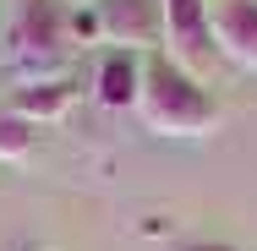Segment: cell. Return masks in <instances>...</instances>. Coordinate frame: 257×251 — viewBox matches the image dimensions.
I'll list each match as a JSON object with an SVG mask.
<instances>
[{"label": "cell", "instance_id": "cell-1", "mask_svg": "<svg viewBox=\"0 0 257 251\" xmlns=\"http://www.w3.org/2000/svg\"><path fill=\"white\" fill-rule=\"evenodd\" d=\"M143 126L159 137H208L219 126V104L203 93V82L175 66L170 55H154L143 71V99H137Z\"/></svg>", "mask_w": 257, "mask_h": 251}, {"label": "cell", "instance_id": "cell-2", "mask_svg": "<svg viewBox=\"0 0 257 251\" xmlns=\"http://www.w3.org/2000/svg\"><path fill=\"white\" fill-rule=\"evenodd\" d=\"M0 50L11 60V71L22 82H44V77H66V55H71V17L60 0H17L11 22L0 33Z\"/></svg>", "mask_w": 257, "mask_h": 251}, {"label": "cell", "instance_id": "cell-3", "mask_svg": "<svg viewBox=\"0 0 257 251\" xmlns=\"http://www.w3.org/2000/svg\"><path fill=\"white\" fill-rule=\"evenodd\" d=\"M159 17H164V50L175 66L197 71L213 55V11L208 0H159Z\"/></svg>", "mask_w": 257, "mask_h": 251}, {"label": "cell", "instance_id": "cell-4", "mask_svg": "<svg viewBox=\"0 0 257 251\" xmlns=\"http://www.w3.org/2000/svg\"><path fill=\"white\" fill-rule=\"evenodd\" d=\"M99 11V33L104 44L115 50H154L164 39V17H159V0H93Z\"/></svg>", "mask_w": 257, "mask_h": 251}, {"label": "cell", "instance_id": "cell-5", "mask_svg": "<svg viewBox=\"0 0 257 251\" xmlns=\"http://www.w3.org/2000/svg\"><path fill=\"white\" fill-rule=\"evenodd\" d=\"M213 50L257 71V0H224L213 11Z\"/></svg>", "mask_w": 257, "mask_h": 251}, {"label": "cell", "instance_id": "cell-6", "mask_svg": "<svg viewBox=\"0 0 257 251\" xmlns=\"http://www.w3.org/2000/svg\"><path fill=\"white\" fill-rule=\"evenodd\" d=\"M143 60L132 50H109L99 60V71H93V93H99L104 109H137V99H143Z\"/></svg>", "mask_w": 257, "mask_h": 251}, {"label": "cell", "instance_id": "cell-7", "mask_svg": "<svg viewBox=\"0 0 257 251\" xmlns=\"http://www.w3.org/2000/svg\"><path fill=\"white\" fill-rule=\"evenodd\" d=\"M71 104H77V82L71 77H44V82H22L11 93V115H22L28 126H44V120H60Z\"/></svg>", "mask_w": 257, "mask_h": 251}, {"label": "cell", "instance_id": "cell-8", "mask_svg": "<svg viewBox=\"0 0 257 251\" xmlns=\"http://www.w3.org/2000/svg\"><path fill=\"white\" fill-rule=\"evenodd\" d=\"M28 153H33V126H28L22 115L0 109V158H6V164H22Z\"/></svg>", "mask_w": 257, "mask_h": 251}, {"label": "cell", "instance_id": "cell-9", "mask_svg": "<svg viewBox=\"0 0 257 251\" xmlns=\"http://www.w3.org/2000/svg\"><path fill=\"white\" fill-rule=\"evenodd\" d=\"M93 39H104L99 33V11L88 6V11H71V44H93Z\"/></svg>", "mask_w": 257, "mask_h": 251}, {"label": "cell", "instance_id": "cell-10", "mask_svg": "<svg viewBox=\"0 0 257 251\" xmlns=\"http://www.w3.org/2000/svg\"><path fill=\"white\" fill-rule=\"evenodd\" d=\"M175 251H235V246H208V240H197V246H175Z\"/></svg>", "mask_w": 257, "mask_h": 251}]
</instances>
